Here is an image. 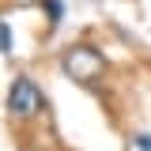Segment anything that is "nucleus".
<instances>
[{
    "label": "nucleus",
    "instance_id": "2",
    "mask_svg": "<svg viewBox=\"0 0 151 151\" xmlns=\"http://www.w3.org/2000/svg\"><path fill=\"white\" fill-rule=\"evenodd\" d=\"M42 106H45V98H42V91H38L34 79L19 76L15 83L8 87V113H12V117L30 121V117H38V113H42Z\"/></svg>",
    "mask_w": 151,
    "mask_h": 151
},
{
    "label": "nucleus",
    "instance_id": "5",
    "mask_svg": "<svg viewBox=\"0 0 151 151\" xmlns=\"http://www.w3.org/2000/svg\"><path fill=\"white\" fill-rule=\"evenodd\" d=\"M136 147H140V151H151V132H140V136H136Z\"/></svg>",
    "mask_w": 151,
    "mask_h": 151
},
{
    "label": "nucleus",
    "instance_id": "1",
    "mask_svg": "<svg viewBox=\"0 0 151 151\" xmlns=\"http://www.w3.org/2000/svg\"><path fill=\"white\" fill-rule=\"evenodd\" d=\"M60 68H64V76H72L79 83H91V79H98V72L106 68V60H102V53H98L94 45H72L68 53L60 57Z\"/></svg>",
    "mask_w": 151,
    "mask_h": 151
},
{
    "label": "nucleus",
    "instance_id": "3",
    "mask_svg": "<svg viewBox=\"0 0 151 151\" xmlns=\"http://www.w3.org/2000/svg\"><path fill=\"white\" fill-rule=\"evenodd\" d=\"M45 12H49V23H60V15H64V4H60V0H45Z\"/></svg>",
    "mask_w": 151,
    "mask_h": 151
},
{
    "label": "nucleus",
    "instance_id": "4",
    "mask_svg": "<svg viewBox=\"0 0 151 151\" xmlns=\"http://www.w3.org/2000/svg\"><path fill=\"white\" fill-rule=\"evenodd\" d=\"M0 53H12V30L4 19H0Z\"/></svg>",
    "mask_w": 151,
    "mask_h": 151
}]
</instances>
